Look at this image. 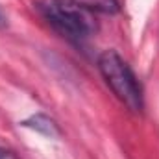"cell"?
<instances>
[{
    "label": "cell",
    "mask_w": 159,
    "mask_h": 159,
    "mask_svg": "<svg viewBox=\"0 0 159 159\" xmlns=\"http://www.w3.org/2000/svg\"><path fill=\"white\" fill-rule=\"evenodd\" d=\"M35 9L56 32L70 41H85L96 32L94 13L78 0H39Z\"/></svg>",
    "instance_id": "obj_1"
},
{
    "label": "cell",
    "mask_w": 159,
    "mask_h": 159,
    "mask_svg": "<svg viewBox=\"0 0 159 159\" xmlns=\"http://www.w3.org/2000/svg\"><path fill=\"white\" fill-rule=\"evenodd\" d=\"M98 69L106 83L111 87L115 96L133 113H141L144 107L143 89L135 78L129 65L120 57L115 50H106L98 57Z\"/></svg>",
    "instance_id": "obj_2"
},
{
    "label": "cell",
    "mask_w": 159,
    "mask_h": 159,
    "mask_svg": "<svg viewBox=\"0 0 159 159\" xmlns=\"http://www.w3.org/2000/svg\"><path fill=\"white\" fill-rule=\"evenodd\" d=\"M22 126L24 128H30V129H35V131H39L44 137H50V139L59 137V133H61L59 128H57V124L52 119H48L46 115H34V117H30L28 120H24Z\"/></svg>",
    "instance_id": "obj_3"
},
{
    "label": "cell",
    "mask_w": 159,
    "mask_h": 159,
    "mask_svg": "<svg viewBox=\"0 0 159 159\" xmlns=\"http://www.w3.org/2000/svg\"><path fill=\"white\" fill-rule=\"evenodd\" d=\"M6 26H7V15H6V13H4V9L0 7V30H2V28H6Z\"/></svg>",
    "instance_id": "obj_4"
},
{
    "label": "cell",
    "mask_w": 159,
    "mask_h": 159,
    "mask_svg": "<svg viewBox=\"0 0 159 159\" xmlns=\"http://www.w3.org/2000/svg\"><path fill=\"white\" fill-rule=\"evenodd\" d=\"M0 159H7V156H6V154H4L2 150H0Z\"/></svg>",
    "instance_id": "obj_5"
}]
</instances>
